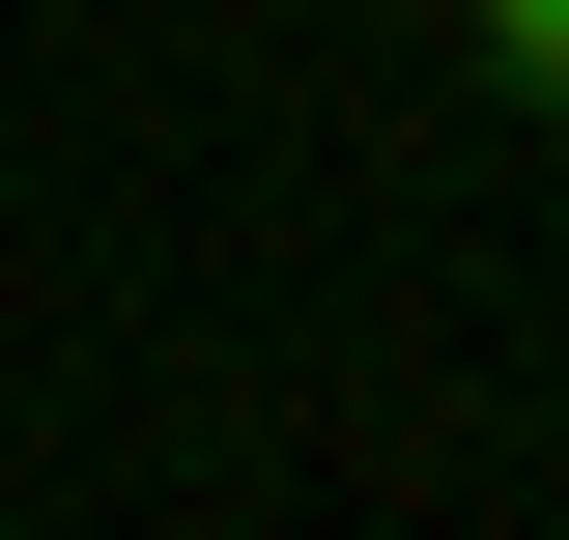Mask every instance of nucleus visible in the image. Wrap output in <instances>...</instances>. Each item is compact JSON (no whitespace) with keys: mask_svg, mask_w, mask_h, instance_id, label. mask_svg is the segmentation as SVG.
<instances>
[{"mask_svg":"<svg viewBox=\"0 0 569 540\" xmlns=\"http://www.w3.org/2000/svg\"><path fill=\"white\" fill-rule=\"evenodd\" d=\"M456 29H485V86H512V114H569V0H456Z\"/></svg>","mask_w":569,"mask_h":540,"instance_id":"nucleus-1","label":"nucleus"}]
</instances>
